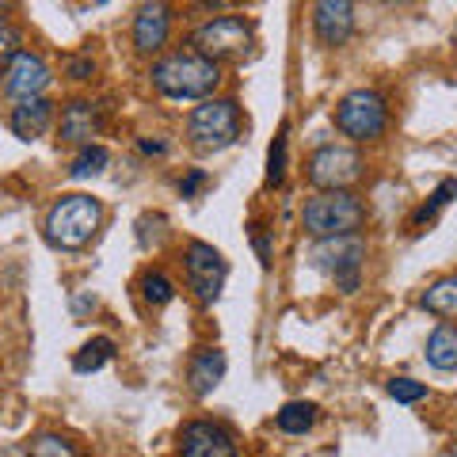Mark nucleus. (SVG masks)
I'll use <instances>...</instances> for the list:
<instances>
[{"mask_svg": "<svg viewBox=\"0 0 457 457\" xmlns=\"http://www.w3.org/2000/svg\"><path fill=\"white\" fill-rule=\"evenodd\" d=\"M149 77H153V88L164 99H176V104L198 99V104H203V99H213V92H218L221 65L206 62V57L195 50H171L149 69Z\"/></svg>", "mask_w": 457, "mask_h": 457, "instance_id": "nucleus-1", "label": "nucleus"}, {"mask_svg": "<svg viewBox=\"0 0 457 457\" xmlns=\"http://www.w3.org/2000/svg\"><path fill=\"white\" fill-rule=\"evenodd\" d=\"M104 225V203L92 195H62L46 213V240L62 252H77Z\"/></svg>", "mask_w": 457, "mask_h": 457, "instance_id": "nucleus-2", "label": "nucleus"}, {"mask_svg": "<svg viewBox=\"0 0 457 457\" xmlns=\"http://www.w3.org/2000/svg\"><path fill=\"white\" fill-rule=\"evenodd\" d=\"M362 221H366V206H362V198L351 191H320V195H312L302 210V225L312 240L351 237L362 228Z\"/></svg>", "mask_w": 457, "mask_h": 457, "instance_id": "nucleus-3", "label": "nucleus"}, {"mask_svg": "<svg viewBox=\"0 0 457 457\" xmlns=\"http://www.w3.org/2000/svg\"><path fill=\"white\" fill-rule=\"evenodd\" d=\"M255 46V31L245 16H218L203 23L191 35V50L203 54L206 62L221 65V62H245Z\"/></svg>", "mask_w": 457, "mask_h": 457, "instance_id": "nucleus-4", "label": "nucleus"}, {"mask_svg": "<svg viewBox=\"0 0 457 457\" xmlns=\"http://www.w3.org/2000/svg\"><path fill=\"white\" fill-rule=\"evenodd\" d=\"M389 126V107L381 92L374 88H354L339 99L336 107V130L351 141H378Z\"/></svg>", "mask_w": 457, "mask_h": 457, "instance_id": "nucleus-5", "label": "nucleus"}, {"mask_svg": "<svg viewBox=\"0 0 457 457\" xmlns=\"http://www.w3.org/2000/svg\"><path fill=\"white\" fill-rule=\"evenodd\" d=\"M187 137L198 149H225L240 137V107L237 99H203L187 114Z\"/></svg>", "mask_w": 457, "mask_h": 457, "instance_id": "nucleus-6", "label": "nucleus"}, {"mask_svg": "<svg viewBox=\"0 0 457 457\" xmlns=\"http://www.w3.org/2000/svg\"><path fill=\"white\" fill-rule=\"evenodd\" d=\"M309 260L317 263L320 270L336 278V286L343 294H354L359 290V270L366 260V240L359 233L351 237H332V240H317L309 252Z\"/></svg>", "mask_w": 457, "mask_h": 457, "instance_id": "nucleus-7", "label": "nucleus"}, {"mask_svg": "<svg viewBox=\"0 0 457 457\" xmlns=\"http://www.w3.org/2000/svg\"><path fill=\"white\" fill-rule=\"evenodd\" d=\"M309 183L320 191H347L362 176V156L351 145H320L309 156Z\"/></svg>", "mask_w": 457, "mask_h": 457, "instance_id": "nucleus-8", "label": "nucleus"}, {"mask_svg": "<svg viewBox=\"0 0 457 457\" xmlns=\"http://www.w3.org/2000/svg\"><path fill=\"white\" fill-rule=\"evenodd\" d=\"M183 267H187V282L191 290L203 297L206 305H213L221 297V286H225V275H228V263L221 260V252L206 245V240H191L183 248Z\"/></svg>", "mask_w": 457, "mask_h": 457, "instance_id": "nucleus-9", "label": "nucleus"}, {"mask_svg": "<svg viewBox=\"0 0 457 457\" xmlns=\"http://www.w3.org/2000/svg\"><path fill=\"white\" fill-rule=\"evenodd\" d=\"M179 457H240L228 427L213 420H191L179 431Z\"/></svg>", "mask_w": 457, "mask_h": 457, "instance_id": "nucleus-10", "label": "nucleus"}, {"mask_svg": "<svg viewBox=\"0 0 457 457\" xmlns=\"http://www.w3.org/2000/svg\"><path fill=\"white\" fill-rule=\"evenodd\" d=\"M50 80H54L50 65L42 62L38 54L23 50V54H16V62L4 69V96H12L16 104H23V99H38V96H46Z\"/></svg>", "mask_w": 457, "mask_h": 457, "instance_id": "nucleus-11", "label": "nucleus"}, {"mask_svg": "<svg viewBox=\"0 0 457 457\" xmlns=\"http://www.w3.org/2000/svg\"><path fill=\"white\" fill-rule=\"evenodd\" d=\"M312 31H317V42L328 50L343 46L354 35V4L347 0H320L312 4Z\"/></svg>", "mask_w": 457, "mask_h": 457, "instance_id": "nucleus-12", "label": "nucleus"}, {"mask_svg": "<svg viewBox=\"0 0 457 457\" xmlns=\"http://www.w3.org/2000/svg\"><path fill=\"white\" fill-rule=\"evenodd\" d=\"M104 130V114H99V104L92 99H73V104H65L62 111V126H57V134L62 141H73V145H92V137H99Z\"/></svg>", "mask_w": 457, "mask_h": 457, "instance_id": "nucleus-13", "label": "nucleus"}, {"mask_svg": "<svg viewBox=\"0 0 457 457\" xmlns=\"http://www.w3.org/2000/svg\"><path fill=\"white\" fill-rule=\"evenodd\" d=\"M171 35V8L168 4H141L134 16V50L161 54Z\"/></svg>", "mask_w": 457, "mask_h": 457, "instance_id": "nucleus-14", "label": "nucleus"}, {"mask_svg": "<svg viewBox=\"0 0 457 457\" xmlns=\"http://www.w3.org/2000/svg\"><path fill=\"white\" fill-rule=\"evenodd\" d=\"M225 351L221 347H198L191 354V366H187V381H191V393L195 396H210L213 389L221 385L225 378Z\"/></svg>", "mask_w": 457, "mask_h": 457, "instance_id": "nucleus-15", "label": "nucleus"}, {"mask_svg": "<svg viewBox=\"0 0 457 457\" xmlns=\"http://www.w3.org/2000/svg\"><path fill=\"white\" fill-rule=\"evenodd\" d=\"M50 122H54V104L46 96H38V99H23V104L12 107V134L23 137V141H35L50 130Z\"/></svg>", "mask_w": 457, "mask_h": 457, "instance_id": "nucleus-16", "label": "nucleus"}, {"mask_svg": "<svg viewBox=\"0 0 457 457\" xmlns=\"http://www.w3.org/2000/svg\"><path fill=\"white\" fill-rule=\"evenodd\" d=\"M427 362L435 370H457V328L453 324H438L431 336H427Z\"/></svg>", "mask_w": 457, "mask_h": 457, "instance_id": "nucleus-17", "label": "nucleus"}, {"mask_svg": "<svg viewBox=\"0 0 457 457\" xmlns=\"http://www.w3.org/2000/svg\"><path fill=\"white\" fill-rule=\"evenodd\" d=\"M420 305L427 312H435V317H442V320H453L457 317V275H446V278H438V282L427 286L423 297H420Z\"/></svg>", "mask_w": 457, "mask_h": 457, "instance_id": "nucleus-18", "label": "nucleus"}, {"mask_svg": "<svg viewBox=\"0 0 457 457\" xmlns=\"http://www.w3.org/2000/svg\"><path fill=\"white\" fill-rule=\"evenodd\" d=\"M111 359H114V339L96 336V339H88L73 354V370H77V374H96V370H104Z\"/></svg>", "mask_w": 457, "mask_h": 457, "instance_id": "nucleus-19", "label": "nucleus"}, {"mask_svg": "<svg viewBox=\"0 0 457 457\" xmlns=\"http://www.w3.org/2000/svg\"><path fill=\"white\" fill-rule=\"evenodd\" d=\"M275 423L286 435H305L309 427L317 423V404H309V400H290V404L275 416Z\"/></svg>", "mask_w": 457, "mask_h": 457, "instance_id": "nucleus-20", "label": "nucleus"}, {"mask_svg": "<svg viewBox=\"0 0 457 457\" xmlns=\"http://www.w3.org/2000/svg\"><path fill=\"white\" fill-rule=\"evenodd\" d=\"M107 161H111V153L104 145H84L77 153L73 168H69V176H73V179H92V176H99V171L107 168Z\"/></svg>", "mask_w": 457, "mask_h": 457, "instance_id": "nucleus-21", "label": "nucleus"}, {"mask_svg": "<svg viewBox=\"0 0 457 457\" xmlns=\"http://www.w3.org/2000/svg\"><path fill=\"white\" fill-rule=\"evenodd\" d=\"M27 457H77V446L69 442L65 435H54V431H42L31 438L27 446Z\"/></svg>", "mask_w": 457, "mask_h": 457, "instance_id": "nucleus-22", "label": "nucleus"}, {"mask_svg": "<svg viewBox=\"0 0 457 457\" xmlns=\"http://www.w3.org/2000/svg\"><path fill=\"white\" fill-rule=\"evenodd\" d=\"M141 297H145L149 305H168L171 297H176V286L164 270H145V278H141Z\"/></svg>", "mask_w": 457, "mask_h": 457, "instance_id": "nucleus-23", "label": "nucleus"}, {"mask_svg": "<svg viewBox=\"0 0 457 457\" xmlns=\"http://www.w3.org/2000/svg\"><path fill=\"white\" fill-rule=\"evenodd\" d=\"M450 198H457V179H442L438 187H435V195L427 198V203L416 210V225H427V221H435L438 218V210L450 203Z\"/></svg>", "mask_w": 457, "mask_h": 457, "instance_id": "nucleus-24", "label": "nucleus"}, {"mask_svg": "<svg viewBox=\"0 0 457 457\" xmlns=\"http://www.w3.org/2000/svg\"><path fill=\"white\" fill-rule=\"evenodd\" d=\"M16 54H23V35H20L16 23L0 16V69H8L16 62Z\"/></svg>", "mask_w": 457, "mask_h": 457, "instance_id": "nucleus-25", "label": "nucleus"}, {"mask_svg": "<svg viewBox=\"0 0 457 457\" xmlns=\"http://www.w3.org/2000/svg\"><path fill=\"white\" fill-rule=\"evenodd\" d=\"M282 179H286V126L270 141V153H267V187H278Z\"/></svg>", "mask_w": 457, "mask_h": 457, "instance_id": "nucleus-26", "label": "nucleus"}, {"mask_svg": "<svg viewBox=\"0 0 457 457\" xmlns=\"http://www.w3.org/2000/svg\"><path fill=\"white\" fill-rule=\"evenodd\" d=\"M389 396L396 400V404H420V400L427 396V385L416 381V378H393L389 381Z\"/></svg>", "mask_w": 457, "mask_h": 457, "instance_id": "nucleus-27", "label": "nucleus"}, {"mask_svg": "<svg viewBox=\"0 0 457 457\" xmlns=\"http://www.w3.org/2000/svg\"><path fill=\"white\" fill-rule=\"evenodd\" d=\"M65 73L73 77V80H88L96 73V65H92V57H69L65 62Z\"/></svg>", "mask_w": 457, "mask_h": 457, "instance_id": "nucleus-28", "label": "nucleus"}, {"mask_svg": "<svg viewBox=\"0 0 457 457\" xmlns=\"http://www.w3.org/2000/svg\"><path fill=\"white\" fill-rule=\"evenodd\" d=\"M252 245H255V252H260V263L267 267L270 263V240L263 233V225H252Z\"/></svg>", "mask_w": 457, "mask_h": 457, "instance_id": "nucleus-29", "label": "nucleus"}, {"mask_svg": "<svg viewBox=\"0 0 457 457\" xmlns=\"http://www.w3.org/2000/svg\"><path fill=\"white\" fill-rule=\"evenodd\" d=\"M203 183H206V171H203V168H195V171H191V176H187V179H183V183H179V195H183V198H195V191H198V187H203Z\"/></svg>", "mask_w": 457, "mask_h": 457, "instance_id": "nucleus-30", "label": "nucleus"}, {"mask_svg": "<svg viewBox=\"0 0 457 457\" xmlns=\"http://www.w3.org/2000/svg\"><path fill=\"white\" fill-rule=\"evenodd\" d=\"M141 153H145V156H164L168 145H164V141H141Z\"/></svg>", "mask_w": 457, "mask_h": 457, "instance_id": "nucleus-31", "label": "nucleus"}, {"mask_svg": "<svg viewBox=\"0 0 457 457\" xmlns=\"http://www.w3.org/2000/svg\"><path fill=\"white\" fill-rule=\"evenodd\" d=\"M453 457H457V442H453Z\"/></svg>", "mask_w": 457, "mask_h": 457, "instance_id": "nucleus-32", "label": "nucleus"}, {"mask_svg": "<svg viewBox=\"0 0 457 457\" xmlns=\"http://www.w3.org/2000/svg\"><path fill=\"white\" fill-rule=\"evenodd\" d=\"M0 16H4V4H0Z\"/></svg>", "mask_w": 457, "mask_h": 457, "instance_id": "nucleus-33", "label": "nucleus"}]
</instances>
